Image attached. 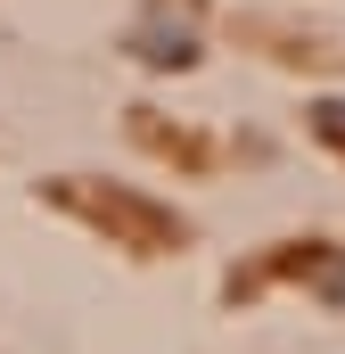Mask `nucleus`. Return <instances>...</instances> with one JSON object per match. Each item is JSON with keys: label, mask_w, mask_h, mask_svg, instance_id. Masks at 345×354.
<instances>
[{"label": "nucleus", "mask_w": 345, "mask_h": 354, "mask_svg": "<svg viewBox=\"0 0 345 354\" xmlns=\"http://www.w3.org/2000/svg\"><path fill=\"white\" fill-rule=\"evenodd\" d=\"M313 132H321V140H337V149H345V99H321V107H313Z\"/></svg>", "instance_id": "f257e3e1"}]
</instances>
